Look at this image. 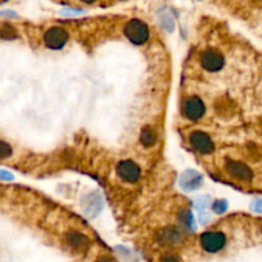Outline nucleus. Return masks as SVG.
I'll return each mask as SVG.
<instances>
[{
    "mask_svg": "<svg viewBox=\"0 0 262 262\" xmlns=\"http://www.w3.org/2000/svg\"><path fill=\"white\" fill-rule=\"evenodd\" d=\"M13 154V150L9 144H6L4 141H0V158H8Z\"/></svg>",
    "mask_w": 262,
    "mask_h": 262,
    "instance_id": "obj_19",
    "label": "nucleus"
},
{
    "mask_svg": "<svg viewBox=\"0 0 262 262\" xmlns=\"http://www.w3.org/2000/svg\"><path fill=\"white\" fill-rule=\"evenodd\" d=\"M81 208H82L86 216L90 217V219H94V217L98 216L99 213L101 212V210H103V208H104V200H103L100 193H89V195L82 198Z\"/></svg>",
    "mask_w": 262,
    "mask_h": 262,
    "instance_id": "obj_8",
    "label": "nucleus"
},
{
    "mask_svg": "<svg viewBox=\"0 0 262 262\" xmlns=\"http://www.w3.org/2000/svg\"><path fill=\"white\" fill-rule=\"evenodd\" d=\"M67 242L70 247L73 250L78 251V252H85L89 250L91 241L87 235H85L83 233L77 232V230H70L67 233Z\"/></svg>",
    "mask_w": 262,
    "mask_h": 262,
    "instance_id": "obj_12",
    "label": "nucleus"
},
{
    "mask_svg": "<svg viewBox=\"0 0 262 262\" xmlns=\"http://www.w3.org/2000/svg\"><path fill=\"white\" fill-rule=\"evenodd\" d=\"M124 36L133 45H145L150 40V28L144 21L133 18L124 26Z\"/></svg>",
    "mask_w": 262,
    "mask_h": 262,
    "instance_id": "obj_1",
    "label": "nucleus"
},
{
    "mask_svg": "<svg viewBox=\"0 0 262 262\" xmlns=\"http://www.w3.org/2000/svg\"><path fill=\"white\" fill-rule=\"evenodd\" d=\"M81 1L85 4H94V3H96L98 0H81Z\"/></svg>",
    "mask_w": 262,
    "mask_h": 262,
    "instance_id": "obj_25",
    "label": "nucleus"
},
{
    "mask_svg": "<svg viewBox=\"0 0 262 262\" xmlns=\"http://www.w3.org/2000/svg\"><path fill=\"white\" fill-rule=\"evenodd\" d=\"M182 113L191 122H198L204 118L205 113H206V106L201 99L197 96H192V98L184 100Z\"/></svg>",
    "mask_w": 262,
    "mask_h": 262,
    "instance_id": "obj_3",
    "label": "nucleus"
},
{
    "mask_svg": "<svg viewBox=\"0 0 262 262\" xmlns=\"http://www.w3.org/2000/svg\"><path fill=\"white\" fill-rule=\"evenodd\" d=\"M96 262H114V261L111 259H109V257H100Z\"/></svg>",
    "mask_w": 262,
    "mask_h": 262,
    "instance_id": "obj_24",
    "label": "nucleus"
},
{
    "mask_svg": "<svg viewBox=\"0 0 262 262\" xmlns=\"http://www.w3.org/2000/svg\"><path fill=\"white\" fill-rule=\"evenodd\" d=\"M0 179H3V180H12L13 179V175L9 173V171L0 170Z\"/></svg>",
    "mask_w": 262,
    "mask_h": 262,
    "instance_id": "obj_23",
    "label": "nucleus"
},
{
    "mask_svg": "<svg viewBox=\"0 0 262 262\" xmlns=\"http://www.w3.org/2000/svg\"><path fill=\"white\" fill-rule=\"evenodd\" d=\"M200 61H201V67L210 73L220 72L225 64V59H224L223 54L215 49H208L206 52H202Z\"/></svg>",
    "mask_w": 262,
    "mask_h": 262,
    "instance_id": "obj_4",
    "label": "nucleus"
},
{
    "mask_svg": "<svg viewBox=\"0 0 262 262\" xmlns=\"http://www.w3.org/2000/svg\"><path fill=\"white\" fill-rule=\"evenodd\" d=\"M116 174L125 183H137L141 178V168L133 160H123L116 165Z\"/></svg>",
    "mask_w": 262,
    "mask_h": 262,
    "instance_id": "obj_6",
    "label": "nucleus"
},
{
    "mask_svg": "<svg viewBox=\"0 0 262 262\" xmlns=\"http://www.w3.org/2000/svg\"><path fill=\"white\" fill-rule=\"evenodd\" d=\"M161 262H180V260L178 259L175 255L169 253V255H164V256L161 257Z\"/></svg>",
    "mask_w": 262,
    "mask_h": 262,
    "instance_id": "obj_20",
    "label": "nucleus"
},
{
    "mask_svg": "<svg viewBox=\"0 0 262 262\" xmlns=\"http://www.w3.org/2000/svg\"><path fill=\"white\" fill-rule=\"evenodd\" d=\"M158 21H160V25L164 28L165 31L168 32H173L174 27H175V22H174L173 15L170 14V12L168 10H164L158 14Z\"/></svg>",
    "mask_w": 262,
    "mask_h": 262,
    "instance_id": "obj_14",
    "label": "nucleus"
},
{
    "mask_svg": "<svg viewBox=\"0 0 262 262\" xmlns=\"http://www.w3.org/2000/svg\"><path fill=\"white\" fill-rule=\"evenodd\" d=\"M251 208H252V210L255 211V212L262 213V200H257V201L253 202Z\"/></svg>",
    "mask_w": 262,
    "mask_h": 262,
    "instance_id": "obj_21",
    "label": "nucleus"
},
{
    "mask_svg": "<svg viewBox=\"0 0 262 262\" xmlns=\"http://www.w3.org/2000/svg\"><path fill=\"white\" fill-rule=\"evenodd\" d=\"M179 217H180V221H182V224H183V225L186 226L187 229H189V230H196V229H197L195 216H193V213L191 212L189 210L182 211V212H180V215H179Z\"/></svg>",
    "mask_w": 262,
    "mask_h": 262,
    "instance_id": "obj_15",
    "label": "nucleus"
},
{
    "mask_svg": "<svg viewBox=\"0 0 262 262\" xmlns=\"http://www.w3.org/2000/svg\"><path fill=\"white\" fill-rule=\"evenodd\" d=\"M212 211L216 215H223L224 212H226V210H228V201L226 200H216V201L212 202Z\"/></svg>",
    "mask_w": 262,
    "mask_h": 262,
    "instance_id": "obj_18",
    "label": "nucleus"
},
{
    "mask_svg": "<svg viewBox=\"0 0 262 262\" xmlns=\"http://www.w3.org/2000/svg\"><path fill=\"white\" fill-rule=\"evenodd\" d=\"M209 220H210V215H209L208 210L200 211V221H201L202 224H208Z\"/></svg>",
    "mask_w": 262,
    "mask_h": 262,
    "instance_id": "obj_22",
    "label": "nucleus"
},
{
    "mask_svg": "<svg viewBox=\"0 0 262 262\" xmlns=\"http://www.w3.org/2000/svg\"><path fill=\"white\" fill-rule=\"evenodd\" d=\"M225 169L234 179L250 183L253 179V171L247 164L237 161V160H226Z\"/></svg>",
    "mask_w": 262,
    "mask_h": 262,
    "instance_id": "obj_9",
    "label": "nucleus"
},
{
    "mask_svg": "<svg viewBox=\"0 0 262 262\" xmlns=\"http://www.w3.org/2000/svg\"><path fill=\"white\" fill-rule=\"evenodd\" d=\"M193 205L198 211H205L212 205V200H211L210 196H198L197 198H195Z\"/></svg>",
    "mask_w": 262,
    "mask_h": 262,
    "instance_id": "obj_16",
    "label": "nucleus"
},
{
    "mask_svg": "<svg viewBox=\"0 0 262 262\" xmlns=\"http://www.w3.org/2000/svg\"><path fill=\"white\" fill-rule=\"evenodd\" d=\"M17 35V31L14 30V27H12L10 25H3L0 28V37L5 40H14Z\"/></svg>",
    "mask_w": 262,
    "mask_h": 262,
    "instance_id": "obj_17",
    "label": "nucleus"
},
{
    "mask_svg": "<svg viewBox=\"0 0 262 262\" xmlns=\"http://www.w3.org/2000/svg\"><path fill=\"white\" fill-rule=\"evenodd\" d=\"M201 247L209 253H217L226 244V237L221 232H206L200 238Z\"/></svg>",
    "mask_w": 262,
    "mask_h": 262,
    "instance_id": "obj_5",
    "label": "nucleus"
},
{
    "mask_svg": "<svg viewBox=\"0 0 262 262\" xmlns=\"http://www.w3.org/2000/svg\"><path fill=\"white\" fill-rule=\"evenodd\" d=\"M6 0H0V4H3V3H5Z\"/></svg>",
    "mask_w": 262,
    "mask_h": 262,
    "instance_id": "obj_26",
    "label": "nucleus"
},
{
    "mask_svg": "<svg viewBox=\"0 0 262 262\" xmlns=\"http://www.w3.org/2000/svg\"><path fill=\"white\" fill-rule=\"evenodd\" d=\"M183 239V235L180 233L179 229L174 226H168L157 233V241L162 246H175L180 243Z\"/></svg>",
    "mask_w": 262,
    "mask_h": 262,
    "instance_id": "obj_11",
    "label": "nucleus"
},
{
    "mask_svg": "<svg viewBox=\"0 0 262 262\" xmlns=\"http://www.w3.org/2000/svg\"><path fill=\"white\" fill-rule=\"evenodd\" d=\"M69 40L68 31L63 27H52L44 35V43L50 50H61Z\"/></svg>",
    "mask_w": 262,
    "mask_h": 262,
    "instance_id": "obj_2",
    "label": "nucleus"
},
{
    "mask_svg": "<svg viewBox=\"0 0 262 262\" xmlns=\"http://www.w3.org/2000/svg\"><path fill=\"white\" fill-rule=\"evenodd\" d=\"M189 144L197 153L202 155H210L215 151V145L208 133L202 131H195L189 134Z\"/></svg>",
    "mask_w": 262,
    "mask_h": 262,
    "instance_id": "obj_7",
    "label": "nucleus"
},
{
    "mask_svg": "<svg viewBox=\"0 0 262 262\" xmlns=\"http://www.w3.org/2000/svg\"><path fill=\"white\" fill-rule=\"evenodd\" d=\"M156 141H157V133H156L155 129L150 125H146L142 128L140 134V142L142 146H145L146 149H150L156 145Z\"/></svg>",
    "mask_w": 262,
    "mask_h": 262,
    "instance_id": "obj_13",
    "label": "nucleus"
},
{
    "mask_svg": "<svg viewBox=\"0 0 262 262\" xmlns=\"http://www.w3.org/2000/svg\"><path fill=\"white\" fill-rule=\"evenodd\" d=\"M204 184V177L195 169L183 171L179 177V186L184 192H193Z\"/></svg>",
    "mask_w": 262,
    "mask_h": 262,
    "instance_id": "obj_10",
    "label": "nucleus"
}]
</instances>
